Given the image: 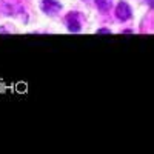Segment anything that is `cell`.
Segmentation results:
<instances>
[{
	"mask_svg": "<svg viewBox=\"0 0 154 154\" xmlns=\"http://www.w3.org/2000/svg\"><path fill=\"white\" fill-rule=\"evenodd\" d=\"M40 8H42V11L45 12V14L53 16V14H57V12L62 9V5L57 2V0H42Z\"/></svg>",
	"mask_w": 154,
	"mask_h": 154,
	"instance_id": "6da1fadb",
	"label": "cell"
},
{
	"mask_svg": "<svg viewBox=\"0 0 154 154\" xmlns=\"http://www.w3.org/2000/svg\"><path fill=\"white\" fill-rule=\"evenodd\" d=\"M25 88H26V85H23V83L17 86V89H19V91H20V93H23V91H25Z\"/></svg>",
	"mask_w": 154,
	"mask_h": 154,
	"instance_id": "5b68a950",
	"label": "cell"
},
{
	"mask_svg": "<svg viewBox=\"0 0 154 154\" xmlns=\"http://www.w3.org/2000/svg\"><path fill=\"white\" fill-rule=\"evenodd\" d=\"M116 16L120 22H125V20H130L131 19V9L125 2H119V5L116 6Z\"/></svg>",
	"mask_w": 154,
	"mask_h": 154,
	"instance_id": "7a4b0ae2",
	"label": "cell"
},
{
	"mask_svg": "<svg viewBox=\"0 0 154 154\" xmlns=\"http://www.w3.org/2000/svg\"><path fill=\"white\" fill-rule=\"evenodd\" d=\"M66 26L71 32H79L80 31V20H79V14L71 12L66 17Z\"/></svg>",
	"mask_w": 154,
	"mask_h": 154,
	"instance_id": "3957f363",
	"label": "cell"
},
{
	"mask_svg": "<svg viewBox=\"0 0 154 154\" xmlns=\"http://www.w3.org/2000/svg\"><path fill=\"white\" fill-rule=\"evenodd\" d=\"M96 5L100 11L106 12L109 8H111V0H96Z\"/></svg>",
	"mask_w": 154,
	"mask_h": 154,
	"instance_id": "277c9868",
	"label": "cell"
}]
</instances>
